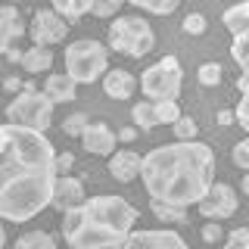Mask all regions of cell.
<instances>
[{
	"instance_id": "obj_33",
	"label": "cell",
	"mask_w": 249,
	"mask_h": 249,
	"mask_svg": "<svg viewBox=\"0 0 249 249\" xmlns=\"http://www.w3.org/2000/svg\"><path fill=\"white\" fill-rule=\"evenodd\" d=\"M221 237H224V228H221V224H215V221L202 224V240H206V243H218Z\"/></svg>"
},
{
	"instance_id": "obj_28",
	"label": "cell",
	"mask_w": 249,
	"mask_h": 249,
	"mask_svg": "<svg viewBox=\"0 0 249 249\" xmlns=\"http://www.w3.org/2000/svg\"><path fill=\"white\" fill-rule=\"evenodd\" d=\"M221 66L218 62H206V66H199V72H196V78H199V84H206V88H215V84H221Z\"/></svg>"
},
{
	"instance_id": "obj_18",
	"label": "cell",
	"mask_w": 249,
	"mask_h": 249,
	"mask_svg": "<svg viewBox=\"0 0 249 249\" xmlns=\"http://www.w3.org/2000/svg\"><path fill=\"white\" fill-rule=\"evenodd\" d=\"M53 66V50L50 47H41V44H31L28 50H22V69L31 75H41V72H50Z\"/></svg>"
},
{
	"instance_id": "obj_39",
	"label": "cell",
	"mask_w": 249,
	"mask_h": 249,
	"mask_svg": "<svg viewBox=\"0 0 249 249\" xmlns=\"http://www.w3.org/2000/svg\"><path fill=\"white\" fill-rule=\"evenodd\" d=\"M240 187H243V193H246V196H249V171H246V175H243V181H240Z\"/></svg>"
},
{
	"instance_id": "obj_7",
	"label": "cell",
	"mask_w": 249,
	"mask_h": 249,
	"mask_svg": "<svg viewBox=\"0 0 249 249\" xmlns=\"http://www.w3.org/2000/svg\"><path fill=\"white\" fill-rule=\"evenodd\" d=\"M140 88H143L146 100H178L184 88V69L175 56L159 59L140 75Z\"/></svg>"
},
{
	"instance_id": "obj_13",
	"label": "cell",
	"mask_w": 249,
	"mask_h": 249,
	"mask_svg": "<svg viewBox=\"0 0 249 249\" xmlns=\"http://www.w3.org/2000/svg\"><path fill=\"white\" fill-rule=\"evenodd\" d=\"M115 140H119V134H115L106 122H90L88 128H84V134H81L84 150L93 153V156H112L115 153Z\"/></svg>"
},
{
	"instance_id": "obj_6",
	"label": "cell",
	"mask_w": 249,
	"mask_h": 249,
	"mask_svg": "<svg viewBox=\"0 0 249 249\" xmlns=\"http://www.w3.org/2000/svg\"><path fill=\"white\" fill-rule=\"evenodd\" d=\"M109 72V50L100 41H75L66 47V75L78 84H93L100 75Z\"/></svg>"
},
{
	"instance_id": "obj_34",
	"label": "cell",
	"mask_w": 249,
	"mask_h": 249,
	"mask_svg": "<svg viewBox=\"0 0 249 249\" xmlns=\"http://www.w3.org/2000/svg\"><path fill=\"white\" fill-rule=\"evenodd\" d=\"M72 165H75V156H72V153H56V175H59V178L69 175V171H72Z\"/></svg>"
},
{
	"instance_id": "obj_40",
	"label": "cell",
	"mask_w": 249,
	"mask_h": 249,
	"mask_svg": "<svg viewBox=\"0 0 249 249\" xmlns=\"http://www.w3.org/2000/svg\"><path fill=\"white\" fill-rule=\"evenodd\" d=\"M6 243V228H3V218H0V246Z\"/></svg>"
},
{
	"instance_id": "obj_36",
	"label": "cell",
	"mask_w": 249,
	"mask_h": 249,
	"mask_svg": "<svg viewBox=\"0 0 249 249\" xmlns=\"http://www.w3.org/2000/svg\"><path fill=\"white\" fill-rule=\"evenodd\" d=\"M134 137H137V128H122L119 131V140H122V143H131Z\"/></svg>"
},
{
	"instance_id": "obj_15",
	"label": "cell",
	"mask_w": 249,
	"mask_h": 249,
	"mask_svg": "<svg viewBox=\"0 0 249 249\" xmlns=\"http://www.w3.org/2000/svg\"><path fill=\"white\" fill-rule=\"evenodd\" d=\"M140 168H143V156H137L134 150H119V153H112V159H109V175H112L119 184L134 181L140 175Z\"/></svg>"
},
{
	"instance_id": "obj_24",
	"label": "cell",
	"mask_w": 249,
	"mask_h": 249,
	"mask_svg": "<svg viewBox=\"0 0 249 249\" xmlns=\"http://www.w3.org/2000/svg\"><path fill=\"white\" fill-rule=\"evenodd\" d=\"M156 106V119H159V124H175L178 119H181V106H178V100H153Z\"/></svg>"
},
{
	"instance_id": "obj_9",
	"label": "cell",
	"mask_w": 249,
	"mask_h": 249,
	"mask_svg": "<svg viewBox=\"0 0 249 249\" xmlns=\"http://www.w3.org/2000/svg\"><path fill=\"white\" fill-rule=\"evenodd\" d=\"M231 53L233 59L240 62V69H243V75H240L237 88H240V103H237V124L249 134V31L233 37L231 44Z\"/></svg>"
},
{
	"instance_id": "obj_35",
	"label": "cell",
	"mask_w": 249,
	"mask_h": 249,
	"mask_svg": "<svg viewBox=\"0 0 249 249\" xmlns=\"http://www.w3.org/2000/svg\"><path fill=\"white\" fill-rule=\"evenodd\" d=\"M237 122V112H228V109H221V112H218V124H224V128H228V124H233Z\"/></svg>"
},
{
	"instance_id": "obj_29",
	"label": "cell",
	"mask_w": 249,
	"mask_h": 249,
	"mask_svg": "<svg viewBox=\"0 0 249 249\" xmlns=\"http://www.w3.org/2000/svg\"><path fill=\"white\" fill-rule=\"evenodd\" d=\"M122 3L124 0H93V16H97V19H109V16H115L122 10Z\"/></svg>"
},
{
	"instance_id": "obj_31",
	"label": "cell",
	"mask_w": 249,
	"mask_h": 249,
	"mask_svg": "<svg viewBox=\"0 0 249 249\" xmlns=\"http://www.w3.org/2000/svg\"><path fill=\"white\" fill-rule=\"evenodd\" d=\"M184 31H187V35H202V31H206V16H202V13H190L184 19Z\"/></svg>"
},
{
	"instance_id": "obj_20",
	"label": "cell",
	"mask_w": 249,
	"mask_h": 249,
	"mask_svg": "<svg viewBox=\"0 0 249 249\" xmlns=\"http://www.w3.org/2000/svg\"><path fill=\"white\" fill-rule=\"evenodd\" d=\"M50 10H56L62 19H81L93 10V0H50Z\"/></svg>"
},
{
	"instance_id": "obj_14",
	"label": "cell",
	"mask_w": 249,
	"mask_h": 249,
	"mask_svg": "<svg viewBox=\"0 0 249 249\" xmlns=\"http://www.w3.org/2000/svg\"><path fill=\"white\" fill-rule=\"evenodd\" d=\"M25 35V22L22 13L10 3H0V53L6 56V50H13V44Z\"/></svg>"
},
{
	"instance_id": "obj_8",
	"label": "cell",
	"mask_w": 249,
	"mask_h": 249,
	"mask_svg": "<svg viewBox=\"0 0 249 249\" xmlns=\"http://www.w3.org/2000/svg\"><path fill=\"white\" fill-rule=\"evenodd\" d=\"M28 35L35 44L41 47H53V44H62L69 35V22L62 19L56 10H37L31 16V25H28Z\"/></svg>"
},
{
	"instance_id": "obj_17",
	"label": "cell",
	"mask_w": 249,
	"mask_h": 249,
	"mask_svg": "<svg viewBox=\"0 0 249 249\" xmlns=\"http://www.w3.org/2000/svg\"><path fill=\"white\" fill-rule=\"evenodd\" d=\"M44 93L53 100V103H72L75 93H78V81L72 75H66V72H62V75L50 72L44 78Z\"/></svg>"
},
{
	"instance_id": "obj_21",
	"label": "cell",
	"mask_w": 249,
	"mask_h": 249,
	"mask_svg": "<svg viewBox=\"0 0 249 249\" xmlns=\"http://www.w3.org/2000/svg\"><path fill=\"white\" fill-rule=\"evenodd\" d=\"M131 119H134V124H137L140 131H153L156 124H159L153 100H140V103H134V109H131Z\"/></svg>"
},
{
	"instance_id": "obj_10",
	"label": "cell",
	"mask_w": 249,
	"mask_h": 249,
	"mask_svg": "<svg viewBox=\"0 0 249 249\" xmlns=\"http://www.w3.org/2000/svg\"><path fill=\"white\" fill-rule=\"evenodd\" d=\"M199 212L209 218V221H221V218H231L233 212H237V206H240V199H237V190L228 184H212L206 190V196H202L199 202Z\"/></svg>"
},
{
	"instance_id": "obj_27",
	"label": "cell",
	"mask_w": 249,
	"mask_h": 249,
	"mask_svg": "<svg viewBox=\"0 0 249 249\" xmlns=\"http://www.w3.org/2000/svg\"><path fill=\"white\" fill-rule=\"evenodd\" d=\"M88 124L90 122H88V115H84V112H72V115H66V122H62V131H66L69 137H81Z\"/></svg>"
},
{
	"instance_id": "obj_1",
	"label": "cell",
	"mask_w": 249,
	"mask_h": 249,
	"mask_svg": "<svg viewBox=\"0 0 249 249\" xmlns=\"http://www.w3.org/2000/svg\"><path fill=\"white\" fill-rule=\"evenodd\" d=\"M56 146L41 131L0 124V218L28 221L44 212L56 187Z\"/></svg>"
},
{
	"instance_id": "obj_23",
	"label": "cell",
	"mask_w": 249,
	"mask_h": 249,
	"mask_svg": "<svg viewBox=\"0 0 249 249\" xmlns=\"http://www.w3.org/2000/svg\"><path fill=\"white\" fill-rule=\"evenodd\" d=\"M150 209H153V215L159 218V221H165V224H184L187 221V209L165 206V202H153V199H150Z\"/></svg>"
},
{
	"instance_id": "obj_11",
	"label": "cell",
	"mask_w": 249,
	"mask_h": 249,
	"mask_svg": "<svg viewBox=\"0 0 249 249\" xmlns=\"http://www.w3.org/2000/svg\"><path fill=\"white\" fill-rule=\"evenodd\" d=\"M122 249H190V246L175 231H134Z\"/></svg>"
},
{
	"instance_id": "obj_12",
	"label": "cell",
	"mask_w": 249,
	"mask_h": 249,
	"mask_svg": "<svg viewBox=\"0 0 249 249\" xmlns=\"http://www.w3.org/2000/svg\"><path fill=\"white\" fill-rule=\"evenodd\" d=\"M84 199H88V196H84V184H81V178H72V175L56 178V187H53V199H50V206H53V209H59V212L66 215L69 209L81 206Z\"/></svg>"
},
{
	"instance_id": "obj_26",
	"label": "cell",
	"mask_w": 249,
	"mask_h": 249,
	"mask_svg": "<svg viewBox=\"0 0 249 249\" xmlns=\"http://www.w3.org/2000/svg\"><path fill=\"white\" fill-rule=\"evenodd\" d=\"M171 128H175V137L178 140H196V134H199V124L193 122L190 115H181V119L171 124Z\"/></svg>"
},
{
	"instance_id": "obj_3",
	"label": "cell",
	"mask_w": 249,
	"mask_h": 249,
	"mask_svg": "<svg viewBox=\"0 0 249 249\" xmlns=\"http://www.w3.org/2000/svg\"><path fill=\"white\" fill-rule=\"evenodd\" d=\"M134 224L137 209L128 199L106 193L69 209L62 215V237L69 249H122L134 233Z\"/></svg>"
},
{
	"instance_id": "obj_5",
	"label": "cell",
	"mask_w": 249,
	"mask_h": 249,
	"mask_svg": "<svg viewBox=\"0 0 249 249\" xmlns=\"http://www.w3.org/2000/svg\"><path fill=\"white\" fill-rule=\"evenodd\" d=\"M109 47L122 56L140 59L156 47V31L143 16H119L109 25Z\"/></svg>"
},
{
	"instance_id": "obj_25",
	"label": "cell",
	"mask_w": 249,
	"mask_h": 249,
	"mask_svg": "<svg viewBox=\"0 0 249 249\" xmlns=\"http://www.w3.org/2000/svg\"><path fill=\"white\" fill-rule=\"evenodd\" d=\"M128 3L140 6V10H150L156 16H168V13H175L178 6H181V0H128Z\"/></svg>"
},
{
	"instance_id": "obj_19",
	"label": "cell",
	"mask_w": 249,
	"mask_h": 249,
	"mask_svg": "<svg viewBox=\"0 0 249 249\" xmlns=\"http://www.w3.org/2000/svg\"><path fill=\"white\" fill-rule=\"evenodd\" d=\"M221 22L228 25V31H231L233 37L243 35V31H249V0H243V3H237V6H231V10H224Z\"/></svg>"
},
{
	"instance_id": "obj_4",
	"label": "cell",
	"mask_w": 249,
	"mask_h": 249,
	"mask_svg": "<svg viewBox=\"0 0 249 249\" xmlns=\"http://www.w3.org/2000/svg\"><path fill=\"white\" fill-rule=\"evenodd\" d=\"M53 106L56 103H53L44 90H37L31 81H25V90H19L10 100V106H6V122L19 124V128H28V131H41L44 134V128L53 119Z\"/></svg>"
},
{
	"instance_id": "obj_2",
	"label": "cell",
	"mask_w": 249,
	"mask_h": 249,
	"mask_svg": "<svg viewBox=\"0 0 249 249\" xmlns=\"http://www.w3.org/2000/svg\"><path fill=\"white\" fill-rule=\"evenodd\" d=\"M140 178L153 202L178 209L196 206L215 184V153L199 140H175L143 156Z\"/></svg>"
},
{
	"instance_id": "obj_37",
	"label": "cell",
	"mask_w": 249,
	"mask_h": 249,
	"mask_svg": "<svg viewBox=\"0 0 249 249\" xmlns=\"http://www.w3.org/2000/svg\"><path fill=\"white\" fill-rule=\"evenodd\" d=\"M6 59H10V62H22V50H19V47H13V50H6Z\"/></svg>"
},
{
	"instance_id": "obj_22",
	"label": "cell",
	"mask_w": 249,
	"mask_h": 249,
	"mask_svg": "<svg viewBox=\"0 0 249 249\" xmlns=\"http://www.w3.org/2000/svg\"><path fill=\"white\" fill-rule=\"evenodd\" d=\"M13 249H56V240L44 231H28L13 243Z\"/></svg>"
},
{
	"instance_id": "obj_30",
	"label": "cell",
	"mask_w": 249,
	"mask_h": 249,
	"mask_svg": "<svg viewBox=\"0 0 249 249\" xmlns=\"http://www.w3.org/2000/svg\"><path fill=\"white\" fill-rule=\"evenodd\" d=\"M224 249H249V228H237L228 233V243Z\"/></svg>"
},
{
	"instance_id": "obj_16",
	"label": "cell",
	"mask_w": 249,
	"mask_h": 249,
	"mask_svg": "<svg viewBox=\"0 0 249 249\" xmlns=\"http://www.w3.org/2000/svg\"><path fill=\"white\" fill-rule=\"evenodd\" d=\"M103 90L112 100H131L137 90V78L131 72H124V69H109L103 75Z\"/></svg>"
},
{
	"instance_id": "obj_32",
	"label": "cell",
	"mask_w": 249,
	"mask_h": 249,
	"mask_svg": "<svg viewBox=\"0 0 249 249\" xmlns=\"http://www.w3.org/2000/svg\"><path fill=\"white\" fill-rule=\"evenodd\" d=\"M233 162L243 171H249V134H246V140H240V143L233 146Z\"/></svg>"
},
{
	"instance_id": "obj_38",
	"label": "cell",
	"mask_w": 249,
	"mask_h": 249,
	"mask_svg": "<svg viewBox=\"0 0 249 249\" xmlns=\"http://www.w3.org/2000/svg\"><path fill=\"white\" fill-rule=\"evenodd\" d=\"M6 88H10V90H25V84H22L19 78H10V81H6Z\"/></svg>"
}]
</instances>
